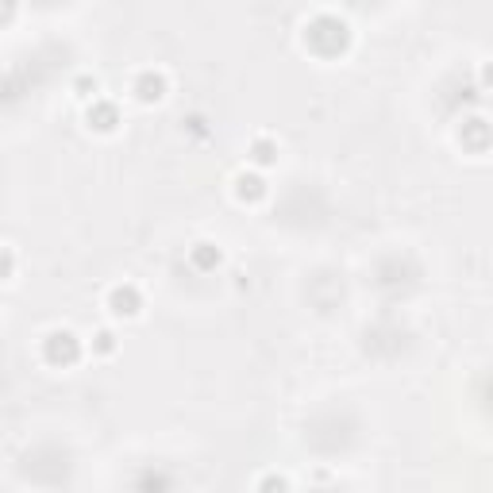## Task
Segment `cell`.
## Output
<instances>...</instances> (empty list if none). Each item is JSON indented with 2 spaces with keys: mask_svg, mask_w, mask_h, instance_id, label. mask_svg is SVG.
<instances>
[{
  "mask_svg": "<svg viewBox=\"0 0 493 493\" xmlns=\"http://www.w3.org/2000/svg\"><path fill=\"white\" fill-rule=\"evenodd\" d=\"M162 97V77H143L139 81V101H159Z\"/></svg>",
  "mask_w": 493,
  "mask_h": 493,
  "instance_id": "cell-4",
  "label": "cell"
},
{
  "mask_svg": "<svg viewBox=\"0 0 493 493\" xmlns=\"http://www.w3.org/2000/svg\"><path fill=\"white\" fill-rule=\"evenodd\" d=\"M197 262H201V266H216V262H220V251H212L209 243H201V247H197Z\"/></svg>",
  "mask_w": 493,
  "mask_h": 493,
  "instance_id": "cell-5",
  "label": "cell"
},
{
  "mask_svg": "<svg viewBox=\"0 0 493 493\" xmlns=\"http://www.w3.org/2000/svg\"><path fill=\"white\" fill-rule=\"evenodd\" d=\"M97 120H101V124H97V127H101V131H112V127H116V112H112L108 104H104V108L97 112Z\"/></svg>",
  "mask_w": 493,
  "mask_h": 493,
  "instance_id": "cell-7",
  "label": "cell"
},
{
  "mask_svg": "<svg viewBox=\"0 0 493 493\" xmlns=\"http://www.w3.org/2000/svg\"><path fill=\"white\" fill-rule=\"evenodd\" d=\"M97 339H101V343H97L101 351H112V335H108V332H101V335H97Z\"/></svg>",
  "mask_w": 493,
  "mask_h": 493,
  "instance_id": "cell-10",
  "label": "cell"
},
{
  "mask_svg": "<svg viewBox=\"0 0 493 493\" xmlns=\"http://www.w3.org/2000/svg\"><path fill=\"white\" fill-rule=\"evenodd\" d=\"M77 355H81V343H77L70 332H54L51 339H47V359L51 362L70 366V362H77Z\"/></svg>",
  "mask_w": 493,
  "mask_h": 493,
  "instance_id": "cell-1",
  "label": "cell"
},
{
  "mask_svg": "<svg viewBox=\"0 0 493 493\" xmlns=\"http://www.w3.org/2000/svg\"><path fill=\"white\" fill-rule=\"evenodd\" d=\"M262 193H266V189H262V177H254V174H243L239 177V197H243V201H247V197H251V201H259Z\"/></svg>",
  "mask_w": 493,
  "mask_h": 493,
  "instance_id": "cell-3",
  "label": "cell"
},
{
  "mask_svg": "<svg viewBox=\"0 0 493 493\" xmlns=\"http://www.w3.org/2000/svg\"><path fill=\"white\" fill-rule=\"evenodd\" d=\"M254 162H259V166L274 162V147H270V143H254Z\"/></svg>",
  "mask_w": 493,
  "mask_h": 493,
  "instance_id": "cell-6",
  "label": "cell"
},
{
  "mask_svg": "<svg viewBox=\"0 0 493 493\" xmlns=\"http://www.w3.org/2000/svg\"><path fill=\"white\" fill-rule=\"evenodd\" d=\"M112 312H116V316H135V312H139V293L131 289V285H124V289H112Z\"/></svg>",
  "mask_w": 493,
  "mask_h": 493,
  "instance_id": "cell-2",
  "label": "cell"
},
{
  "mask_svg": "<svg viewBox=\"0 0 493 493\" xmlns=\"http://www.w3.org/2000/svg\"><path fill=\"white\" fill-rule=\"evenodd\" d=\"M8 274H12V254L4 251V247H0V282H4Z\"/></svg>",
  "mask_w": 493,
  "mask_h": 493,
  "instance_id": "cell-9",
  "label": "cell"
},
{
  "mask_svg": "<svg viewBox=\"0 0 493 493\" xmlns=\"http://www.w3.org/2000/svg\"><path fill=\"white\" fill-rule=\"evenodd\" d=\"M262 493H289V485H285L282 478H266V482H262Z\"/></svg>",
  "mask_w": 493,
  "mask_h": 493,
  "instance_id": "cell-8",
  "label": "cell"
}]
</instances>
